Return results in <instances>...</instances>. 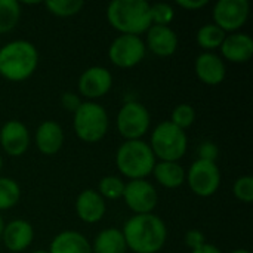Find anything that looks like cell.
<instances>
[{
	"instance_id": "cell-28",
	"label": "cell",
	"mask_w": 253,
	"mask_h": 253,
	"mask_svg": "<svg viewBox=\"0 0 253 253\" xmlns=\"http://www.w3.org/2000/svg\"><path fill=\"white\" fill-rule=\"evenodd\" d=\"M172 125H175L176 127L185 130L188 127H191L196 122V110L191 104H178L172 113H170V120Z\"/></svg>"
},
{
	"instance_id": "cell-33",
	"label": "cell",
	"mask_w": 253,
	"mask_h": 253,
	"mask_svg": "<svg viewBox=\"0 0 253 253\" xmlns=\"http://www.w3.org/2000/svg\"><path fill=\"white\" fill-rule=\"evenodd\" d=\"M205 243H206V237H205V234L200 230H190V231H187V234H185V245L191 251L203 246Z\"/></svg>"
},
{
	"instance_id": "cell-27",
	"label": "cell",
	"mask_w": 253,
	"mask_h": 253,
	"mask_svg": "<svg viewBox=\"0 0 253 253\" xmlns=\"http://www.w3.org/2000/svg\"><path fill=\"white\" fill-rule=\"evenodd\" d=\"M46 9L58 18H70L77 15L83 6V0H47L44 1Z\"/></svg>"
},
{
	"instance_id": "cell-19",
	"label": "cell",
	"mask_w": 253,
	"mask_h": 253,
	"mask_svg": "<svg viewBox=\"0 0 253 253\" xmlns=\"http://www.w3.org/2000/svg\"><path fill=\"white\" fill-rule=\"evenodd\" d=\"M64 130L55 120H46L40 123L34 133V144L43 156H55L64 145Z\"/></svg>"
},
{
	"instance_id": "cell-22",
	"label": "cell",
	"mask_w": 253,
	"mask_h": 253,
	"mask_svg": "<svg viewBox=\"0 0 253 253\" xmlns=\"http://www.w3.org/2000/svg\"><path fill=\"white\" fill-rule=\"evenodd\" d=\"M92 253H126L127 246L122 230L119 228H104L99 231L93 240Z\"/></svg>"
},
{
	"instance_id": "cell-20",
	"label": "cell",
	"mask_w": 253,
	"mask_h": 253,
	"mask_svg": "<svg viewBox=\"0 0 253 253\" xmlns=\"http://www.w3.org/2000/svg\"><path fill=\"white\" fill-rule=\"evenodd\" d=\"M49 253H92V246L87 237L82 233L65 230L52 239Z\"/></svg>"
},
{
	"instance_id": "cell-25",
	"label": "cell",
	"mask_w": 253,
	"mask_h": 253,
	"mask_svg": "<svg viewBox=\"0 0 253 253\" xmlns=\"http://www.w3.org/2000/svg\"><path fill=\"white\" fill-rule=\"evenodd\" d=\"M21 199V187L19 184L9 178L0 175V212L9 211L18 205Z\"/></svg>"
},
{
	"instance_id": "cell-13",
	"label": "cell",
	"mask_w": 253,
	"mask_h": 253,
	"mask_svg": "<svg viewBox=\"0 0 253 253\" xmlns=\"http://www.w3.org/2000/svg\"><path fill=\"white\" fill-rule=\"evenodd\" d=\"M31 144L28 127L19 120H9L0 127V147L10 157L24 156Z\"/></svg>"
},
{
	"instance_id": "cell-26",
	"label": "cell",
	"mask_w": 253,
	"mask_h": 253,
	"mask_svg": "<svg viewBox=\"0 0 253 253\" xmlns=\"http://www.w3.org/2000/svg\"><path fill=\"white\" fill-rule=\"evenodd\" d=\"M125 185L126 182L116 175H107L104 178H101L99 184H98V193L104 200H120L123 197L125 193Z\"/></svg>"
},
{
	"instance_id": "cell-39",
	"label": "cell",
	"mask_w": 253,
	"mask_h": 253,
	"mask_svg": "<svg viewBox=\"0 0 253 253\" xmlns=\"http://www.w3.org/2000/svg\"><path fill=\"white\" fill-rule=\"evenodd\" d=\"M1 168H3V159H1V154H0V172H1Z\"/></svg>"
},
{
	"instance_id": "cell-9",
	"label": "cell",
	"mask_w": 253,
	"mask_h": 253,
	"mask_svg": "<svg viewBox=\"0 0 253 253\" xmlns=\"http://www.w3.org/2000/svg\"><path fill=\"white\" fill-rule=\"evenodd\" d=\"M145 53L147 47L144 39L132 34L117 36L108 47V58L111 64L119 68H132L138 65L145 58Z\"/></svg>"
},
{
	"instance_id": "cell-16",
	"label": "cell",
	"mask_w": 253,
	"mask_h": 253,
	"mask_svg": "<svg viewBox=\"0 0 253 253\" xmlns=\"http://www.w3.org/2000/svg\"><path fill=\"white\" fill-rule=\"evenodd\" d=\"M145 34V47L156 56L168 58L176 52L179 40L173 28L166 25H151Z\"/></svg>"
},
{
	"instance_id": "cell-38",
	"label": "cell",
	"mask_w": 253,
	"mask_h": 253,
	"mask_svg": "<svg viewBox=\"0 0 253 253\" xmlns=\"http://www.w3.org/2000/svg\"><path fill=\"white\" fill-rule=\"evenodd\" d=\"M31 253H49V251H34V252Z\"/></svg>"
},
{
	"instance_id": "cell-11",
	"label": "cell",
	"mask_w": 253,
	"mask_h": 253,
	"mask_svg": "<svg viewBox=\"0 0 253 253\" xmlns=\"http://www.w3.org/2000/svg\"><path fill=\"white\" fill-rule=\"evenodd\" d=\"M122 199L133 215H147L157 208L159 193L148 179H133L126 182Z\"/></svg>"
},
{
	"instance_id": "cell-21",
	"label": "cell",
	"mask_w": 253,
	"mask_h": 253,
	"mask_svg": "<svg viewBox=\"0 0 253 253\" xmlns=\"http://www.w3.org/2000/svg\"><path fill=\"white\" fill-rule=\"evenodd\" d=\"M151 175L159 185L168 190H176L185 182V169L179 162H157Z\"/></svg>"
},
{
	"instance_id": "cell-8",
	"label": "cell",
	"mask_w": 253,
	"mask_h": 253,
	"mask_svg": "<svg viewBox=\"0 0 253 253\" xmlns=\"http://www.w3.org/2000/svg\"><path fill=\"white\" fill-rule=\"evenodd\" d=\"M221 170L215 162L197 159L185 172V182L199 197H212L221 187Z\"/></svg>"
},
{
	"instance_id": "cell-32",
	"label": "cell",
	"mask_w": 253,
	"mask_h": 253,
	"mask_svg": "<svg viewBox=\"0 0 253 253\" xmlns=\"http://www.w3.org/2000/svg\"><path fill=\"white\" fill-rule=\"evenodd\" d=\"M82 99L77 93L74 92H64L61 95V105L67 110V111H71L73 114L76 113V110L82 105Z\"/></svg>"
},
{
	"instance_id": "cell-6",
	"label": "cell",
	"mask_w": 253,
	"mask_h": 253,
	"mask_svg": "<svg viewBox=\"0 0 253 253\" xmlns=\"http://www.w3.org/2000/svg\"><path fill=\"white\" fill-rule=\"evenodd\" d=\"M110 117L107 110L93 101H83L73 117V129L77 138L86 144L99 142L108 132Z\"/></svg>"
},
{
	"instance_id": "cell-7",
	"label": "cell",
	"mask_w": 253,
	"mask_h": 253,
	"mask_svg": "<svg viewBox=\"0 0 253 253\" xmlns=\"http://www.w3.org/2000/svg\"><path fill=\"white\" fill-rule=\"evenodd\" d=\"M151 116L147 107L135 99L126 101L116 117V127L119 135L125 141L142 139V136L150 130Z\"/></svg>"
},
{
	"instance_id": "cell-2",
	"label": "cell",
	"mask_w": 253,
	"mask_h": 253,
	"mask_svg": "<svg viewBox=\"0 0 253 253\" xmlns=\"http://www.w3.org/2000/svg\"><path fill=\"white\" fill-rule=\"evenodd\" d=\"M40 62L37 47L28 40H12L0 46V76L9 82L30 79Z\"/></svg>"
},
{
	"instance_id": "cell-14",
	"label": "cell",
	"mask_w": 253,
	"mask_h": 253,
	"mask_svg": "<svg viewBox=\"0 0 253 253\" xmlns=\"http://www.w3.org/2000/svg\"><path fill=\"white\" fill-rule=\"evenodd\" d=\"M197 79L206 86H218L227 77L225 61L215 52H203L194 62Z\"/></svg>"
},
{
	"instance_id": "cell-29",
	"label": "cell",
	"mask_w": 253,
	"mask_h": 253,
	"mask_svg": "<svg viewBox=\"0 0 253 253\" xmlns=\"http://www.w3.org/2000/svg\"><path fill=\"white\" fill-rule=\"evenodd\" d=\"M175 18V9L172 4L159 1L150 4V19L151 25H166L170 27V22Z\"/></svg>"
},
{
	"instance_id": "cell-17",
	"label": "cell",
	"mask_w": 253,
	"mask_h": 253,
	"mask_svg": "<svg viewBox=\"0 0 253 253\" xmlns=\"http://www.w3.org/2000/svg\"><path fill=\"white\" fill-rule=\"evenodd\" d=\"M76 213L80 221L86 224H96L102 221L107 212V203L96 190H83L76 199Z\"/></svg>"
},
{
	"instance_id": "cell-15",
	"label": "cell",
	"mask_w": 253,
	"mask_h": 253,
	"mask_svg": "<svg viewBox=\"0 0 253 253\" xmlns=\"http://www.w3.org/2000/svg\"><path fill=\"white\" fill-rule=\"evenodd\" d=\"M221 58L233 64H246L253 56V39L248 33L227 34L221 47Z\"/></svg>"
},
{
	"instance_id": "cell-37",
	"label": "cell",
	"mask_w": 253,
	"mask_h": 253,
	"mask_svg": "<svg viewBox=\"0 0 253 253\" xmlns=\"http://www.w3.org/2000/svg\"><path fill=\"white\" fill-rule=\"evenodd\" d=\"M231 253H251L248 249H236V251H233Z\"/></svg>"
},
{
	"instance_id": "cell-4",
	"label": "cell",
	"mask_w": 253,
	"mask_h": 253,
	"mask_svg": "<svg viewBox=\"0 0 253 253\" xmlns=\"http://www.w3.org/2000/svg\"><path fill=\"white\" fill-rule=\"evenodd\" d=\"M156 163L157 160L148 142L144 139L125 141L116 153V166L119 172L129 181L147 179V176L151 175Z\"/></svg>"
},
{
	"instance_id": "cell-34",
	"label": "cell",
	"mask_w": 253,
	"mask_h": 253,
	"mask_svg": "<svg viewBox=\"0 0 253 253\" xmlns=\"http://www.w3.org/2000/svg\"><path fill=\"white\" fill-rule=\"evenodd\" d=\"M208 0H178L176 1V6L185 9V10H190V12H197L200 9H203L205 6H208Z\"/></svg>"
},
{
	"instance_id": "cell-36",
	"label": "cell",
	"mask_w": 253,
	"mask_h": 253,
	"mask_svg": "<svg viewBox=\"0 0 253 253\" xmlns=\"http://www.w3.org/2000/svg\"><path fill=\"white\" fill-rule=\"evenodd\" d=\"M3 228H4V221H3V216L0 215V239H1V234H3Z\"/></svg>"
},
{
	"instance_id": "cell-24",
	"label": "cell",
	"mask_w": 253,
	"mask_h": 253,
	"mask_svg": "<svg viewBox=\"0 0 253 253\" xmlns=\"http://www.w3.org/2000/svg\"><path fill=\"white\" fill-rule=\"evenodd\" d=\"M22 7L16 0H0V34L10 33L21 19Z\"/></svg>"
},
{
	"instance_id": "cell-18",
	"label": "cell",
	"mask_w": 253,
	"mask_h": 253,
	"mask_svg": "<svg viewBox=\"0 0 253 253\" xmlns=\"http://www.w3.org/2000/svg\"><path fill=\"white\" fill-rule=\"evenodd\" d=\"M1 240L10 252L19 253L28 249L34 240L33 225L25 219H12L4 224Z\"/></svg>"
},
{
	"instance_id": "cell-5",
	"label": "cell",
	"mask_w": 253,
	"mask_h": 253,
	"mask_svg": "<svg viewBox=\"0 0 253 253\" xmlns=\"http://www.w3.org/2000/svg\"><path fill=\"white\" fill-rule=\"evenodd\" d=\"M148 145L157 162H179L188 150V138L185 130L166 120L153 129Z\"/></svg>"
},
{
	"instance_id": "cell-23",
	"label": "cell",
	"mask_w": 253,
	"mask_h": 253,
	"mask_svg": "<svg viewBox=\"0 0 253 253\" xmlns=\"http://www.w3.org/2000/svg\"><path fill=\"white\" fill-rule=\"evenodd\" d=\"M227 33L222 31L218 25H215L213 22L205 24L197 30L196 34V40L197 44L205 50V52H213L216 49L221 47L224 39H225Z\"/></svg>"
},
{
	"instance_id": "cell-30",
	"label": "cell",
	"mask_w": 253,
	"mask_h": 253,
	"mask_svg": "<svg viewBox=\"0 0 253 253\" xmlns=\"http://www.w3.org/2000/svg\"><path fill=\"white\" fill-rule=\"evenodd\" d=\"M233 194L239 202H242L245 205H251L253 202L252 176L251 175H243V176L237 178L234 185H233Z\"/></svg>"
},
{
	"instance_id": "cell-12",
	"label": "cell",
	"mask_w": 253,
	"mask_h": 253,
	"mask_svg": "<svg viewBox=\"0 0 253 253\" xmlns=\"http://www.w3.org/2000/svg\"><path fill=\"white\" fill-rule=\"evenodd\" d=\"M79 93L87 101L99 99L105 96L113 87V74L108 68L101 65H93L86 68L79 77Z\"/></svg>"
},
{
	"instance_id": "cell-1",
	"label": "cell",
	"mask_w": 253,
	"mask_h": 253,
	"mask_svg": "<svg viewBox=\"0 0 253 253\" xmlns=\"http://www.w3.org/2000/svg\"><path fill=\"white\" fill-rule=\"evenodd\" d=\"M122 233L127 251L133 253H159L168 240V227L156 213L132 215Z\"/></svg>"
},
{
	"instance_id": "cell-31",
	"label": "cell",
	"mask_w": 253,
	"mask_h": 253,
	"mask_svg": "<svg viewBox=\"0 0 253 253\" xmlns=\"http://www.w3.org/2000/svg\"><path fill=\"white\" fill-rule=\"evenodd\" d=\"M219 157V150L215 142L212 141H205L199 145V159L208 160V162H215Z\"/></svg>"
},
{
	"instance_id": "cell-3",
	"label": "cell",
	"mask_w": 253,
	"mask_h": 253,
	"mask_svg": "<svg viewBox=\"0 0 253 253\" xmlns=\"http://www.w3.org/2000/svg\"><path fill=\"white\" fill-rule=\"evenodd\" d=\"M150 4L145 0H113L105 10L107 21L120 34L141 37L151 27Z\"/></svg>"
},
{
	"instance_id": "cell-10",
	"label": "cell",
	"mask_w": 253,
	"mask_h": 253,
	"mask_svg": "<svg viewBox=\"0 0 253 253\" xmlns=\"http://www.w3.org/2000/svg\"><path fill=\"white\" fill-rule=\"evenodd\" d=\"M251 3L248 0H218L212 10L213 24L227 34L237 33L248 22Z\"/></svg>"
},
{
	"instance_id": "cell-35",
	"label": "cell",
	"mask_w": 253,
	"mask_h": 253,
	"mask_svg": "<svg viewBox=\"0 0 253 253\" xmlns=\"http://www.w3.org/2000/svg\"><path fill=\"white\" fill-rule=\"evenodd\" d=\"M191 253H222L221 252V249L218 248V246H215V245H212V243H205L203 246H200V248H197V249H194V251H191Z\"/></svg>"
}]
</instances>
